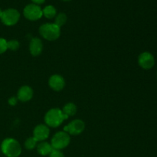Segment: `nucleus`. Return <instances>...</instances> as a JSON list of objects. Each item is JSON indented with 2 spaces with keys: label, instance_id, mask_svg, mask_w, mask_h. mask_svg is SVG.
<instances>
[{
  "label": "nucleus",
  "instance_id": "19",
  "mask_svg": "<svg viewBox=\"0 0 157 157\" xmlns=\"http://www.w3.org/2000/svg\"><path fill=\"white\" fill-rule=\"evenodd\" d=\"M8 50L7 41L5 38H0V55L5 53Z\"/></svg>",
  "mask_w": 157,
  "mask_h": 157
},
{
  "label": "nucleus",
  "instance_id": "21",
  "mask_svg": "<svg viewBox=\"0 0 157 157\" xmlns=\"http://www.w3.org/2000/svg\"><path fill=\"white\" fill-rule=\"evenodd\" d=\"M18 98H17V97H12V98H10L9 99V101H8V102H9V104L11 106H15L17 104V103H18Z\"/></svg>",
  "mask_w": 157,
  "mask_h": 157
},
{
  "label": "nucleus",
  "instance_id": "8",
  "mask_svg": "<svg viewBox=\"0 0 157 157\" xmlns=\"http://www.w3.org/2000/svg\"><path fill=\"white\" fill-rule=\"evenodd\" d=\"M138 64L144 70H150L155 65V58L150 52H142L138 57Z\"/></svg>",
  "mask_w": 157,
  "mask_h": 157
},
{
  "label": "nucleus",
  "instance_id": "24",
  "mask_svg": "<svg viewBox=\"0 0 157 157\" xmlns=\"http://www.w3.org/2000/svg\"><path fill=\"white\" fill-rule=\"evenodd\" d=\"M62 1H64V2H69V1H71V0H62Z\"/></svg>",
  "mask_w": 157,
  "mask_h": 157
},
{
  "label": "nucleus",
  "instance_id": "16",
  "mask_svg": "<svg viewBox=\"0 0 157 157\" xmlns=\"http://www.w3.org/2000/svg\"><path fill=\"white\" fill-rule=\"evenodd\" d=\"M67 15L64 12H60V13L57 14V15L55 18V24L57 26H58L59 28L62 27L63 25H64L66 22H67Z\"/></svg>",
  "mask_w": 157,
  "mask_h": 157
},
{
  "label": "nucleus",
  "instance_id": "20",
  "mask_svg": "<svg viewBox=\"0 0 157 157\" xmlns=\"http://www.w3.org/2000/svg\"><path fill=\"white\" fill-rule=\"evenodd\" d=\"M49 157H65L64 153L61 151V150H53L52 153L49 155Z\"/></svg>",
  "mask_w": 157,
  "mask_h": 157
},
{
  "label": "nucleus",
  "instance_id": "12",
  "mask_svg": "<svg viewBox=\"0 0 157 157\" xmlns=\"http://www.w3.org/2000/svg\"><path fill=\"white\" fill-rule=\"evenodd\" d=\"M43 51V43L39 38H33L29 43V52L34 57L41 54Z\"/></svg>",
  "mask_w": 157,
  "mask_h": 157
},
{
  "label": "nucleus",
  "instance_id": "11",
  "mask_svg": "<svg viewBox=\"0 0 157 157\" xmlns=\"http://www.w3.org/2000/svg\"><path fill=\"white\" fill-rule=\"evenodd\" d=\"M34 92L32 87L28 85H23L18 89L17 98L21 102H28L33 98Z\"/></svg>",
  "mask_w": 157,
  "mask_h": 157
},
{
  "label": "nucleus",
  "instance_id": "22",
  "mask_svg": "<svg viewBox=\"0 0 157 157\" xmlns=\"http://www.w3.org/2000/svg\"><path fill=\"white\" fill-rule=\"evenodd\" d=\"M31 1H32V2L34 3V4L38 5V6H40V5L44 3V2H45L46 0H31Z\"/></svg>",
  "mask_w": 157,
  "mask_h": 157
},
{
  "label": "nucleus",
  "instance_id": "15",
  "mask_svg": "<svg viewBox=\"0 0 157 157\" xmlns=\"http://www.w3.org/2000/svg\"><path fill=\"white\" fill-rule=\"evenodd\" d=\"M42 14L43 16L45 17L46 18L52 19V18H55V16L57 15V10L55 6L48 5L42 9Z\"/></svg>",
  "mask_w": 157,
  "mask_h": 157
},
{
  "label": "nucleus",
  "instance_id": "6",
  "mask_svg": "<svg viewBox=\"0 0 157 157\" xmlns=\"http://www.w3.org/2000/svg\"><path fill=\"white\" fill-rule=\"evenodd\" d=\"M23 15H24L25 18L29 21H37L43 16L42 9L40 7V6L31 3V4L27 5L24 8Z\"/></svg>",
  "mask_w": 157,
  "mask_h": 157
},
{
  "label": "nucleus",
  "instance_id": "1",
  "mask_svg": "<svg viewBox=\"0 0 157 157\" xmlns=\"http://www.w3.org/2000/svg\"><path fill=\"white\" fill-rule=\"evenodd\" d=\"M68 119L62 110L59 108H52L44 115V123L48 127L56 128L59 127L64 121Z\"/></svg>",
  "mask_w": 157,
  "mask_h": 157
},
{
  "label": "nucleus",
  "instance_id": "5",
  "mask_svg": "<svg viewBox=\"0 0 157 157\" xmlns=\"http://www.w3.org/2000/svg\"><path fill=\"white\" fill-rule=\"evenodd\" d=\"M20 16L21 15L17 9L10 8L3 11L0 19L5 25L13 26L18 22Z\"/></svg>",
  "mask_w": 157,
  "mask_h": 157
},
{
  "label": "nucleus",
  "instance_id": "17",
  "mask_svg": "<svg viewBox=\"0 0 157 157\" xmlns=\"http://www.w3.org/2000/svg\"><path fill=\"white\" fill-rule=\"evenodd\" d=\"M38 141L33 136H31L26 139L25 142V148L26 150H32L35 148H36L37 145H38Z\"/></svg>",
  "mask_w": 157,
  "mask_h": 157
},
{
  "label": "nucleus",
  "instance_id": "2",
  "mask_svg": "<svg viewBox=\"0 0 157 157\" xmlns=\"http://www.w3.org/2000/svg\"><path fill=\"white\" fill-rule=\"evenodd\" d=\"M1 150L7 157H18L21 153V147L15 139L6 138L2 143Z\"/></svg>",
  "mask_w": 157,
  "mask_h": 157
},
{
  "label": "nucleus",
  "instance_id": "9",
  "mask_svg": "<svg viewBox=\"0 0 157 157\" xmlns=\"http://www.w3.org/2000/svg\"><path fill=\"white\" fill-rule=\"evenodd\" d=\"M50 134V129L46 124H38L33 130V137L37 140L38 142L45 141Z\"/></svg>",
  "mask_w": 157,
  "mask_h": 157
},
{
  "label": "nucleus",
  "instance_id": "23",
  "mask_svg": "<svg viewBox=\"0 0 157 157\" xmlns=\"http://www.w3.org/2000/svg\"><path fill=\"white\" fill-rule=\"evenodd\" d=\"M2 12H3V11L1 9H0V18H1V17H2Z\"/></svg>",
  "mask_w": 157,
  "mask_h": 157
},
{
  "label": "nucleus",
  "instance_id": "18",
  "mask_svg": "<svg viewBox=\"0 0 157 157\" xmlns=\"http://www.w3.org/2000/svg\"><path fill=\"white\" fill-rule=\"evenodd\" d=\"M7 46L8 49L11 51H17L20 47V44L18 40L12 39L10 41H7Z\"/></svg>",
  "mask_w": 157,
  "mask_h": 157
},
{
  "label": "nucleus",
  "instance_id": "10",
  "mask_svg": "<svg viewBox=\"0 0 157 157\" xmlns=\"http://www.w3.org/2000/svg\"><path fill=\"white\" fill-rule=\"evenodd\" d=\"M49 87L55 91H61L64 88L65 81L60 75H53L48 80Z\"/></svg>",
  "mask_w": 157,
  "mask_h": 157
},
{
  "label": "nucleus",
  "instance_id": "7",
  "mask_svg": "<svg viewBox=\"0 0 157 157\" xmlns=\"http://www.w3.org/2000/svg\"><path fill=\"white\" fill-rule=\"evenodd\" d=\"M84 129H85V124L84 121L82 120L75 119L66 125L63 130L68 133L70 136H77L82 133Z\"/></svg>",
  "mask_w": 157,
  "mask_h": 157
},
{
  "label": "nucleus",
  "instance_id": "3",
  "mask_svg": "<svg viewBox=\"0 0 157 157\" xmlns=\"http://www.w3.org/2000/svg\"><path fill=\"white\" fill-rule=\"evenodd\" d=\"M39 34L47 41H56L61 35V28L57 26L55 23H44L40 26Z\"/></svg>",
  "mask_w": 157,
  "mask_h": 157
},
{
  "label": "nucleus",
  "instance_id": "13",
  "mask_svg": "<svg viewBox=\"0 0 157 157\" xmlns=\"http://www.w3.org/2000/svg\"><path fill=\"white\" fill-rule=\"evenodd\" d=\"M36 148L38 154H40L41 156H43L50 155V153H52V150H53V148H52L50 143H48L46 142V141L39 142V144H38V145H37Z\"/></svg>",
  "mask_w": 157,
  "mask_h": 157
},
{
  "label": "nucleus",
  "instance_id": "4",
  "mask_svg": "<svg viewBox=\"0 0 157 157\" xmlns=\"http://www.w3.org/2000/svg\"><path fill=\"white\" fill-rule=\"evenodd\" d=\"M71 136L67 133L62 131L57 132L51 140V145H52L53 150H61L66 148L70 144Z\"/></svg>",
  "mask_w": 157,
  "mask_h": 157
},
{
  "label": "nucleus",
  "instance_id": "14",
  "mask_svg": "<svg viewBox=\"0 0 157 157\" xmlns=\"http://www.w3.org/2000/svg\"><path fill=\"white\" fill-rule=\"evenodd\" d=\"M61 110H62V112L66 116H67L69 117L75 116L76 114L78 108H77V106L74 103L69 102L63 107Z\"/></svg>",
  "mask_w": 157,
  "mask_h": 157
}]
</instances>
